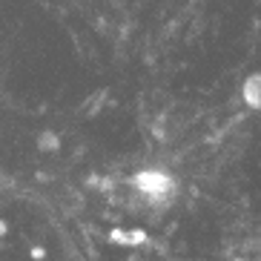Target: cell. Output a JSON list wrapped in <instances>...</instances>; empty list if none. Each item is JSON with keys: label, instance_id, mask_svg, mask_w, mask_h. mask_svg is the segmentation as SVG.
I'll use <instances>...</instances> for the list:
<instances>
[{"label": "cell", "instance_id": "cell-1", "mask_svg": "<svg viewBox=\"0 0 261 261\" xmlns=\"http://www.w3.org/2000/svg\"><path fill=\"white\" fill-rule=\"evenodd\" d=\"M135 187H138L141 195H146V198H152V201L167 198V195H172V190H175L172 178H169L167 172H161V169H144V172H138Z\"/></svg>", "mask_w": 261, "mask_h": 261}, {"label": "cell", "instance_id": "cell-2", "mask_svg": "<svg viewBox=\"0 0 261 261\" xmlns=\"http://www.w3.org/2000/svg\"><path fill=\"white\" fill-rule=\"evenodd\" d=\"M244 100L253 109H261V75L247 77V84H244Z\"/></svg>", "mask_w": 261, "mask_h": 261}]
</instances>
